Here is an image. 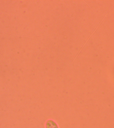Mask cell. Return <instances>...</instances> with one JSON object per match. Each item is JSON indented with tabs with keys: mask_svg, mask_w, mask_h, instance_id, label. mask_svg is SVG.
<instances>
[{
	"mask_svg": "<svg viewBox=\"0 0 114 128\" xmlns=\"http://www.w3.org/2000/svg\"><path fill=\"white\" fill-rule=\"evenodd\" d=\"M46 128H59L56 123L52 120H48L46 124Z\"/></svg>",
	"mask_w": 114,
	"mask_h": 128,
	"instance_id": "obj_1",
	"label": "cell"
}]
</instances>
